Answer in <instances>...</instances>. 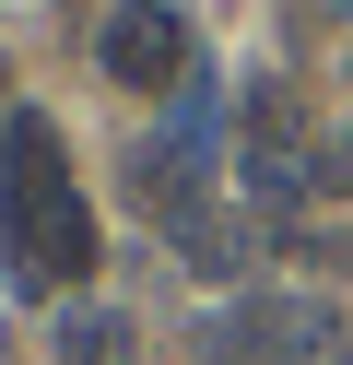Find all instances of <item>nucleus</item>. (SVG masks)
<instances>
[{"label": "nucleus", "mask_w": 353, "mask_h": 365, "mask_svg": "<svg viewBox=\"0 0 353 365\" xmlns=\"http://www.w3.org/2000/svg\"><path fill=\"white\" fill-rule=\"evenodd\" d=\"M59 365H141V330L118 307H59V341H47Z\"/></svg>", "instance_id": "obj_4"}, {"label": "nucleus", "mask_w": 353, "mask_h": 365, "mask_svg": "<svg viewBox=\"0 0 353 365\" xmlns=\"http://www.w3.org/2000/svg\"><path fill=\"white\" fill-rule=\"evenodd\" d=\"M94 59H106L130 95H177V83L200 71V36H188V12H177V0H118V12H106V36H94Z\"/></svg>", "instance_id": "obj_3"}, {"label": "nucleus", "mask_w": 353, "mask_h": 365, "mask_svg": "<svg viewBox=\"0 0 353 365\" xmlns=\"http://www.w3.org/2000/svg\"><path fill=\"white\" fill-rule=\"evenodd\" d=\"M0 271H12V294H71L94 271V212L47 118L0 130Z\"/></svg>", "instance_id": "obj_1"}, {"label": "nucleus", "mask_w": 353, "mask_h": 365, "mask_svg": "<svg viewBox=\"0 0 353 365\" xmlns=\"http://www.w3.org/2000/svg\"><path fill=\"white\" fill-rule=\"evenodd\" d=\"M212 365H353V330H342L329 294L271 283V294H247V307L212 330Z\"/></svg>", "instance_id": "obj_2"}]
</instances>
